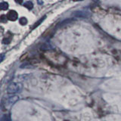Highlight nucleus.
Segmentation results:
<instances>
[{"label": "nucleus", "instance_id": "nucleus-1", "mask_svg": "<svg viewBox=\"0 0 121 121\" xmlns=\"http://www.w3.org/2000/svg\"><path fill=\"white\" fill-rule=\"evenodd\" d=\"M22 89V85L17 82H11V84L8 86L7 92L9 95H14L20 92Z\"/></svg>", "mask_w": 121, "mask_h": 121}, {"label": "nucleus", "instance_id": "nucleus-2", "mask_svg": "<svg viewBox=\"0 0 121 121\" xmlns=\"http://www.w3.org/2000/svg\"><path fill=\"white\" fill-rule=\"evenodd\" d=\"M7 18L9 19V20H10V21H16L17 19L18 18V14H17V13L15 11L11 10V11H9V13H8Z\"/></svg>", "mask_w": 121, "mask_h": 121}, {"label": "nucleus", "instance_id": "nucleus-3", "mask_svg": "<svg viewBox=\"0 0 121 121\" xmlns=\"http://www.w3.org/2000/svg\"><path fill=\"white\" fill-rule=\"evenodd\" d=\"M19 100V97L17 95H14L12 97H10L9 99V104H14L15 102H17Z\"/></svg>", "mask_w": 121, "mask_h": 121}, {"label": "nucleus", "instance_id": "nucleus-4", "mask_svg": "<svg viewBox=\"0 0 121 121\" xmlns=\"http://www.w3.org/2000/svg\"><path fill=\"white\" fill-rule=\"evenodd\" d=\"M24 6L26 9H28L29 10L32 9L33 8V2H30V1H27V2H25L24 3Z\"/></svg>", "mask_w": 121, "mask_h": 121}, {"label": "nucleus", "instance_id": "nucleus-5", "mask_svg": "<svg viewBox=\"0 0 121 121\" xmlns=\"http://www.w3.org/2000/svg\"><path fill=\"white\" fill-rule=\"evenodd\" d=\"M9 8V3L6 2H2L0 3V9L1 10H6Z\"/></svg>", "mask_w": 121, "mask_h": 121}, {"label": "nucleus", "instance_id": "nucleus-6", "mask_svg": "<svg viewBox=\"0 0 121 121\" xmlns=\"http://www.w3.org/2000/svg\"><path fill=\"white\" fill-rule=\"evenodd\" d=\"M27 22H28L27 19H26L25 17H21L20 19H19V23H20V24H21L23 26L26 25V24H27Z\"/></svg>", "mask_w": 121, "mask_h": 121}, {"label": "nucleus", "instance_id": "nucleus-7", "mask_svg": "<svg viewBox=\"0 0 121 121\" xmlns=\"http://www.w3.org/2000/svg\"><path fill=\"white\" fill-rule=\"evenodd\" d=\"M2 121H11V117L9 114H4L2 117Z\"/></svg>", "mask_w": 121, "mask_h": 121}, {"label": "nucleus", "instance_id": "nucleus-8", "mask_svg": "<svg viewBox=\"0 0 121 121\" xmlns=\"http://www.w3.org/2000/svg\"><path fill=\"white\" fill-rule=\"evenodd\" d=\"M45 17H46V16H44L43 17H42V18L40 19V20H39V21H38L37 23H36V24H35V25H34V27H36V26H39V24H40V23H41L42 21H43L45 20Z\"/></svg>", "mask_w": 121, "mask_h": 121}]
</instances>
